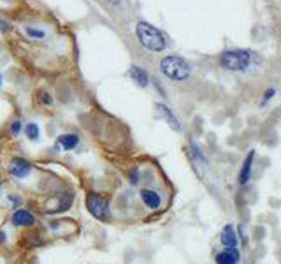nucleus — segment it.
Here are the masks:
<instances>
[{
	"mask_svg": "<svg viewBox=\"0 0 281 264\" xmlns=\"http://www.w3.org/2000/svg\"><path fill=\"white\" fill-rule=\"evenodd\" d=\"M139 198H141L143 204L146 206V208H150V210H158V208L162 206V198H160V194H158L157 191H153V189H141Z\"/></svg>",
	"mask_w": 281,
	"mask_h": 264,
	"instance_id": "7",
	"label": "nucleus"
},
{
	"mask_svg": "<svg viewBox=\"0 0 281 264\" xmlns=\"http://www.w3.org/2000/svg\"><path fill=\"white\" fill-rule=\"evenodd\" d=\"M220 240H222L225 249H234V247H237V234H235L232 225H225V229L222 231V238H220Z\"/></svg>",
	"mask_w": 281,
	"mask_h": 264,
	"instance_id": "10",
	"label": "nucleus"
},
{
	"mask_svg": "<svg viewBox=\"0 0 281 264\" xmlns=\"http://www.w3.org/2000/svg\"><path fill=\"white\" fill-rule=\"evenodd\" d=\"M160 70H162L164 76H167L169 79L174 81H185L190 76V66L186 60H183L181 57H166L160 62Z\"/></svg>",
	"mask_w": 281,
	"mask_h": 264,
	"instance_id": "3",
	"label": "nucleus"
},
{
	"mask_svg": "<svg viewBox=\"0 0 281 264\" xmlns=\"http://www.w3.org/2000/svg\"><path fill=\"white\" fill-rule=\"evenodd\" d=\"M32 169H34L32 162L23 159V157H14V159H11V162L7 166L9 175H12L14 178H27L32 173Z\"/></svg>",
	"mask_w": 281,
	"mask_h": 264,
	"instance_id": "5",
	"label": "nucleus"
},
{
	"mask_svg": "<svg viewBox=\"0 0 281 264\" xmlns=\"http://www.w3.org/2000/svg\"><path fill=\"white\" fill-rule=\"evenodd\" d=\"M7 201L12 202V208H14V210H18L19 204H21V198H19V196H16V194H9L7 196Z\"/></svg>",
	"mask_w": 281,
	"mask_h": 264,
	"instance_id": "16",
	"label": "nucleus"
},
{
	"mask_svg": "<svg viewBox=\"0 0 281 264\" xmlns=\"http://www.w3.org/2000/svg\"><path fill=\"white\" fill-rule=\"evenodd\" d=\"M25 136L32 141H37L39 136H41V129H39L37 124H27L25 125Z\"/></svg>",
	"mask_w": 281,
	"mask_h": 264,
	"instance_id": "14",
	"label": "nucleus"
},
{
	"mask_svg": "<svg viewBox=\"0 0 281 264\" xmlns=\"http://www.w3.org/2000/svg\"><path fill=\"white\" fill-rule=\"evenodd\" d=\"M128 74H130V78L135 81V85H139L141 88H146L148 86V81H150V76H148V72L143 69V67H130V70H128Z\"/></svg>",
	"mask_w": 281,
	"mask_h": 264,
	"instance_id": "9",
	"label": "nucleus"
},
{
	"mask_svg": "<svg viewBox=\"0 0 281 264\" xmlns=\"http://www.w3.org/2000/svg\"><path fill=\"white\" fill-rule=\"evenodd\" d=\"M21 127H23V125H21V122H18V120H16V122H12V125H11V132H12V134H14V136H16V134H19V131H21Z\"/></svg>",
	"mask_w": 281,
	"mask_h": 264,
	"instance_id": "17",
	"label": "nucleus"
},
{
	"mask_svg": "<svg viewBox=\"0 0 281 264\" xmlns=\"http://www.w3.org/2000/svg\"><path fill=\"white\" fill-rule=\"evenodd\" d=\"M273 95H274V90L271 88V90H267L266 93H264V99H262V104H266L267 101H269V99H273Z\"/></svg>",
	"mask_w": 281,
	"mask_h": 264,
	"instance_id": "19",
	"label": "nucleus"
},
{
	"mask_svg": "<svg viewBox=\"0 0 281 264\" xmlns=\"http://www.w3.org/2000/svg\"><path fill=\"white\" fill-rule=\"evenodd\" d=\"M77 144H79V137L76 134H62V136L58 137V148H62L65 152L74 150Z\"/></svg>",
	"mask_w": 281,
	"mask_h": 264,
	"instance_id": "12",
	"label": "nucleus"
},
{
	"mask_svg": "<svg viewBox=\"0 0 281 264\" xmlns=\"http://www.w3.org/2000/svg\"><path fill=\"white\" fill-rule=\"evenodd\" d=\"M128 178H130L132 185H137V183L141 182V169H139V167H134V169L130 171V176H128Z\"/></svg>",
	"mask_w": 281,
	"mask_h": 264,
	"instance_id": "15",
	"label": "nucleus"
},
{
	"mask_svg": "<svg viewBox=\"0 0 281 264\" xmlns=\"http://www.w3.org/2000/svg\"><path fill=\"white\" fill-rule=\"evenodd\" d=\"M241 259V254H239L237 247L234 249H225L220 254H216V264H237Z\"/></svg>",
	"mask_w": 281,
	"mask_h": 264,
	"instance_id": "8",
	"label": "nucleus"
},
{
	"mask_svg": "<svg viewBox=\"0 0 281 264\" xmlns=\"http://www.w3.org/2000/svg\"><path fill=\"white\" fill-rule=\"evenodd\" d=\"M11 222L14 227H34V225L37 224V218H35V215L32 213L30 210H27V208H18V210H14V213H12Z\"/></svg>",
	"mask_w": 281,
	"mask_h": 264,
	"instance_id": "6",
	"label": "nucleus"
},
{
	"mask_svg": "<svg viewBox=\"0 0 281 264\" xmlns=\"http://www.w3.org/2000/svg\"><path fill=\"white\" fill-rule=\"evenodd\" d=\"M86 208H88L90 215L100 222H109L111 220V206L109 201L104 196L97 194V192H90L86 196Z\"/></svg>",
	"mask_w": 281,
	"mask_h": 264,
	"instance_id": "4",
	"label": "nucleus"
},
{
	"mask_svg": "<svg viewBox=\"0 0 281 264\" xmlns=\"http://www.w3.org/2000/svg\"><path fill=\"white\" fill-rule=\"evenodd\" d=\"M253 159H255V152H250L246 159H244L243 169H241V173H239V183H241V185H246L248 180H250L251 167H253Z\"/></svg>",
	"mask_w": 281,
	"mask_h": 264,
	"instance_id": "11",
	"label": "nucleus"
},
{
	"mask_svg": "<svg viewBox=\"0 0 281 264\" xmlns=\"http://www.w3.org/2000/svg\"><path fill=\"white\" fill-rule=\"evenodd\" d=\"M137 37H139V43L143 44L146 50L150 51H164L167 46L166 43V37L164 34L158 28H155L153 25L146 23V21H141L137 23Z\"/></svg>",
	"mask_w": 281,
	"mask_h": 264,
	"instance_id": "2",
	"label": "nucleus"
},
{
	"mask_svg": "<svg viewBox=\"0 0 281 264\" xmlns=\"http://www.w3.org/2000/svg\"><path fill=\"white\" fill-rule=\"evenodd\" d=\"M0 191H2V185H0Z\"/></svg>",
	"mask_w": 281,
	"mask_h": 264,
	"instance_id": "22",
	"label": "nucleus"
},
{
	"mask_svg": "<svg viewBox=\"0 0 281 264\" xmlns=\"http://www.w3.org/2000/svg\"><path fill=\"white\" fill-rule=\"evenodd\" d=\"M157 109H158V113H160V115H162V117L166 118L167 122H169V125L174 129V131H177V132L181 131V125H179L177 118L174 117L172 111H170V109L167 108V106H164V104H157Z\"/></svg>",
	"mask_w": 281,
	"mask_h": 264,
	"instance_id": "13",
	"label": "nucleus"
},
{
	"mask_svg": "<svg viewBox=\"0 0 281 264\" xmlns=\"http://www.w3.org/2000/svg\"><path fill=\"white\" fill-rule=\"evenodd\" d=\"M27 34L30 35V37H44V32H41V30H34V28H28Z\"/></svg>",
	"mask_w": 281,
	"mask_h": 264,
	"instance_id": "18",
	"label": "nucleus"
},
{
	"mask_svg": "<svg viewBox=\"0 0 281 264\" xmlns=\"http://www.w3.org/2000/svg\"><path fill=\"white\" fill-rule=\"evenodd\" d=\"M0 83H2V76H0Z\"/></svg>",
	"mask_w": 281,
	"mask_h": 264,
	"instance_id": "21",
	"label": "nucleus"
},
{
	"mask_svg": "<svg viewBox=\"0 0 281 264\" xmlns=\"http://www.w3.org/2000/svg\"><path fill=\"white\" fill-rule=\"evenodd\" d=\"M43 102H44V104H51V102H53V99H51L48 93H43Z\"/></svg>",
	"mask_w": 281,
	"mask_h": 264,
	"instance_id": "20",
	"label": "nucleus"
},
{
	"mask_svg": "<svg viewBox=\"0 0 281 264\" xmlns=\"http://www.w3.org/2000/svg\"><path fill=\"white\" fill-rule=\"evenodd\" d=\"M257 55L248 50H230L220 55V66L234 72H244L248 70V67H251Z\"/></svg>",
	"mask_w": 281,
	"mask_h": 264,
	"instance_id": "1",
	"label": "nucleus"
}]
</instances>
